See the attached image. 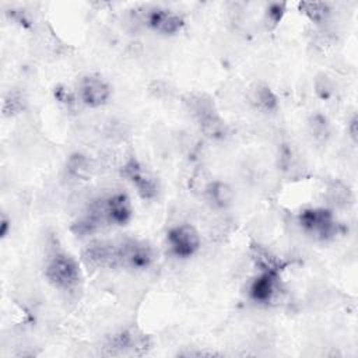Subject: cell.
I'll return each instance as SVG.
<instances>
[{
    "label": "cell",
    "instance_id": "13",
    "mask_svg": "<svg viewBox=\"0 0 358 358\" xmlns=\"http://www.w3.org/2000/svg\"><path fill=\"white\" fill-rule=\"evenodd\" d=\"M250 256H252L255 266L260 271H270V273L281 274L282 268L285 267V263L280 257H277L275 255H273L270 250H267L266 248H263L260 245H253L250 248Z\"/></svg>",
    "mask_w": 358,
    "mask_h": 358
},
{
    "label": "cell",
    "instance_id": "7",
    "mask_svg": "<svg viewBox=\"0 0 358 358\" xmlns=\"http://www.w3.org/2000/svg\"><path fill=\"white\" fill-rule=\"evenodd\" d=\"M81 259L91 268H116L119 267L117 245L110 241H92L84 248Z\"/></svg>",
    "mask_w": 358,
    "mask_h": 358
},
{
    "label": "cell",
    "instance_id": "20",
    "mask_svg": "<svg viewBox=\"0 0 358 358\" xmlns=\"http://www.w3.org/2000/svg\"><path fill=\"white\" fill-rule=\"evenodd\" d=\"M55 98L60 102V103H63V105H66V106H73L74 103H76V101L78 99L77 96H76V94L70 90V88H67V87H64V85H57L56 88H55Z\"/></svg>",
    "mask_w": 358,
    "mask_h": 358
},
{
    "label": "cell",
    "instance_id": "10",
    "mask_svg": "<svg viewBox=\"0 0 358 358\" xmlns=\"http://www.w3.org/2000/svg\"><path fill=\"white\" fill-rule=\"evenodd\" d=\"M145 24L157 34L173 35L183 28L185 20L178 13L162 7H154L145 14Z\"/></svg>",
    "mask_w": 358,
    "mask_h": 358
},
{
    "label": "cell",
    "instance_id": "2",
    "mask_svg": "<svg viewBox=\"0 0 358 358\" xmlns=\"http://www.w3.org/2000/svg\"><path fill=\"white\" fill-rule=\"evenodd\" d=\"M189 110L196 119L200 130L210 138L220 140L227 136V124L218 115L213 99L204 94H193L189 101Z\"/></svg>",
    "mask_w": 358,
    "mask_h": 358
},
{
    "label": "cell",
    "instance_id": "1",
    "mask_svg": "<svg viewBox=\"0 0 358 358\" xmlns=\"http://www.w3.org/2000/svg\"><path fill=\"white\" fill-rule=\"evenodd\" d=\"M45 277L56 289L74 291L81 281L80 264L70 253L57 250L46 260Z\"/></svg>",
    "mask_w": 358,
    "mask_h": 358
},
{
    "label": "cell",
    "instance_id": "24",
    "mask_svg": "<svg viewBox=\"0 0 358 358\" xmlns=\"http://www.w3.org/2000/svg\"><path fill=\"white\" fill-rule=\"evenodd\" d=\"M347 129H348V133H350L352 141L355 143L357 141V133H358V130H357V116H352V119L350 120Z\"/></svg>",
    "mask_w": 358,
    "mask_h": 358
},
{
    "label": "cell",
    "instance_id": "21",
    "mask_svg": "<svg viewBox=\"0 0 358 358\" xmlns=\"http://www.w3.org/2000/svg\"><path fill=\"white\" fill-rule=\"evenodd\" d=\"M330 194H331V201H334L337 206H345L350 201V192L341 185H334L330 187Z\"/></svg>",
    "mask_w": 358,
    "mask_h": 358
},
{
    "label": "cell",
    "instance_id": "23",
    "mask_svg": "<svg viewBox=\"0 0 358 358\" xmlns=\"http://www.w3.org/2000/svg\"><path fill=\"white\" fill-rule=\"evenodd\" d=\"M316 92L323 99H327V98L331 96L333 87H331L330 80L326 76H322L320 78H317V81H316Z\"/></svg>",
    "mask_w": 358,
    "mask_h": 358
},
{
    "label": "cell",
    "instance_id": "8",
    "mask_svg": "<svg viewBox=\"0 0 358 358\" xmlns=\"http://www.w3.org/2000/svg\"><path fill=\"white\" fill-rule=\"evenodd\" d=\"M171 252L180 259L192 257L200 248V236L194 227L189 224H180L171 228L166 234Z\"/></svg>",
    "mask_w": 358,
    "mask_h": 358
},
{
    "label": "cell",
    "instance_id": "19",
    "mask_svg": "<svg viewBox=\"0 0 358 358\" xmlns=\"http://www.w3.org/2000/svg\"><path fill=\"white\" fill-rule=\"evenodd\" d=\"M310 133L315 136V138L317 140H323L327 137L329 134V123L326 120V117H323L322 115H315L310 119Z\"/></svg>",
    "mask_w": 358,
    "mask_h": 358
},
{
    "label": "cell",
    "instance_id": "6",
    "mask_svg": "<svg viewBox=\"0 0 358 358\" xmlns=\"http://www.w3.org/2000/svg\"><path fill=\"white\" fill-rule=\"evenodd\" d=\"M109 355H143L150 348L148 337L136 329L122 330L113 334L106 347Z\"/></svg>",
    "mask_w": 358,
    "mask_h": 358
},
{
    "label": "cell",
    "instance_id": "14",
    "mask_svg": "<svg viewBox=\"0 0 358 358\" xmlns=\"http://www.w3.org/2000/svg\"><path fill=\"white\" fill-rule=\"evenodd\" d=\"M66 171L74 179H88L94 173L95 165L90 157L84 154H73L66 162Z\"/></svg>",
    "mask_w": 358,
    "mask_h": 358
},
{
    "label": "cell",
    "instance_id": "12",
    "mask_svg": "<svg viewBox=\"0 0 358 358\" xmlns=\"http://www.w3.org/2000/svg\"><path fill=\"white\" fill-rule=\"evenodd\" d=\"M280 285V274L270 271H260V274L253 278L249 287V295L255 302L268 303L277 294Z\"/></svg>",
    "mask_w": 358,
    "mask_h": 358
},
{
    "label": "cell",
    "instance_id": "22",
    "mask_svg": "<svg viewBox=\"0 0 358 358\" xmlns=\"http://www.w3.org/2000/svg\"><path fill=\"white\" fill-rule=\"evenodd\" d=\"M284 13H285V4H284V3H273V4H270L268 8H267V18H268L274 25H277V24L281 21Z\"/></svg>",
    "mask_w": 358,
    "mask_h": 358
},
{
    "label": "cell",
    "instance_id": "18",
    "mask_svg": "<svg viewBox=\"0 0 358 358\" xmlns=\"http://www.w3.org/2000/svg\"><path fill=\"white\" fill-rule=\"evenodd\" d=\"M25 108V99L20 91H10L3 101V115L15 116Z\"/></svg>",
    "mask_w": 358,
    "mask_h": 358
},
{
    "label": "cell",
    "instance_id": "4",
    "mask_svg": "<svg viewBox=\"0 0 358 358\" xmlns=\"http://www.w3.org/2000/svg\"><path fill=\"white\" fill-rule=\"evenodd\" d=\"M117 245L119 267L129 270H145L154 260V250L145 241L126 238Z\"/></svg>",
    "mask_w": 358,
    "mask_h": 358
},
{
    "label": "cell",
    "instance_id": "11",
    "mask_svg": "<svg viewBox=\"0 0 358 358\" xmlns=\"http://www.w3.org/2000/svg\"><path fill=\"white\" fill-rule=\"evenodd\" d=\"M105 213L109 225H126L133 215L131 201L124 193H113L103 197Z\"/></svg>",
    "mask_w": 358,
    "mask_h": 358
},
{
    "label": "cell",
    "instance_id": "9",
    "mask_svg": "<svg viewBox=\"0 0 358 358\" xmlns=\"http://www.w3.org/2000/svg\"><path fill=\"white\" fill-rule=\"evenodd\" d=\"M110 96L109 84L96 74H87L80 78L77 85V98L88 108H99Z\"/></svg>",
    "mask_w": 358,
    "mask_h": 358
},
{
    "label": "cell",
    "instance_id": "15",
    "mask_svg": "<svg viewBox=\"0 0 358 358\" xmlns=\"http://www.w3.org/2000/svg\"><path fill=\"white\" fill-rule=\"evenodd\" d=\"M208 200L218 208L228 207L234 200V192L231 186L221 180H213L206 186Z\"/></svg>",
    "mask_w": 358,
    "mask_h": 358
},
{
    "label": "cell",
    "instance_id": "17",
    "mask_svg": "<svg viewBox=\"0 0 358 358\" xmlns=\"http://www.w3.org/2000/svg\"><path fill=\"white\" fill-rule=\"evenodd\" d=\"M298 7L299 11L303 13L315 24L324 22L330 15V7L323 1H301Z\"/></svg>",
    "mask_w": 358,
    "mask_h": 358
},
{
    "label": "cell",
    "instance_id": "25",
    "mask_svg": "<svg viewBox=\"0 0 358 358\" xmlns=\"http://www.w3.org/2000/svg\"><path fill=\"white\" fill-rule=\"evenodd\" d=\"M8 229H10V221L6 215H3L1 221H0V236L6 238L8 234Z\"/></svg>",
    "mask_w": 358,
    "mask_h": 358
},
{
    "label": "cell",
    "instance_id": "3",
    "mask_svg": "<svg viewBox=\"0 0 358 358\" xmlns=\"http://www.w3.org/2000/svg\"><path fill=\"white\" fill-rule=\"evenodd\" d=\"M298 224L305 232L322 241L330 239L338 232V224L336 222L333 213L323 207L302 210L298 215Z\"/></svg>",
    "mask_w": 358,
    "mask_h": 358
},
{
    "label": "cell",
    "instance_id": "16",
    "mask_svg": "<svg viewBox=\"0 0 358 358\" xmlns=\"http://www.w3.org/2000/svg\"><path fill=\"white\" fill-rule=\"evenodd\" d=\"M252 101L256 108L264 113L274 112L278 106V101L273 90L267 84H257L252 90Z\"/></svg>",
    "mask_w": 358,
    "mask_h": 358
},
{
    "label": "cell",
    "instance_id": "5",
    "mask_svg": "<svg viewBox=\"0 0 358 358\" xmlns=\"http://www.w3.org/2000/svg\"><path fill=\"white\" fill-rule=\"evenodd\" d=\"M120 173L127 182H130L136 187L141 199L152 200L158 194V180L144 168V165L138 159L133 157L129 158L123 164Z\"/></svg>",
    "mask_w": 358,
    "mask_h": 358
}]
</instances>
